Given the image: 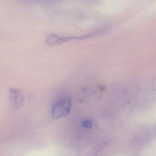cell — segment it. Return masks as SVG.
Listing matches in <instances>:
<instances>
[{"mask_svg":"<svg viewBox=\"0 0 156 156\" xmlns=\"http://www.w3.org/2000/svg\"><path fill=\"white\" fill-rule=\"evenodd\" d=\"M72 106L71 95L67 93H63L57 96L52 103L51 114L54 119H58L67 116Z\"/></svg>","mask_w":156,"mask_h":156,"instance_id":"1","label":"cell"},{"mask_svg":"<svg viewBox=\"0 0 156 156\" xmlns=\"http://www.w3.org/2000/svg\"><path fill=\"white\" fill-rule=\"evenodd\" d=\"M10 100L12 105L15 109H17L22 106L23 103V95L21 90L12 89L10 90Z\"/></svg>","mask_w":156,"mask_h":156,"instance_id":"2","label":"cell"},{"mask_svg":"<svg viewBox=\"0 0 156 156\" xmlns=\"http://www.w3.org/2000/svg\"><path fill=\"white\" fill-rule=\"evenodd\" d=\"M58 36L56 34H52L47 38V44L49 45H53L57 44Z\"/></svg>","mask_w":156,"mask_h":156,"instance_id":"3","label":"cell"},{"mask_svg":"<svg viewBox=\"0 0 156 156\" xmlns=\"http://www.w3.org/2000/svg\"><path fill=\"white\" fill-rule=\"evenodd\" d=\"M82 126L86 129H90L92 126V123L90 121L86 120L83 122Z\"/></svg>","mask_w":156,"mask_h":156,"instance_id":"4","label":"cell"}]
</instances>
